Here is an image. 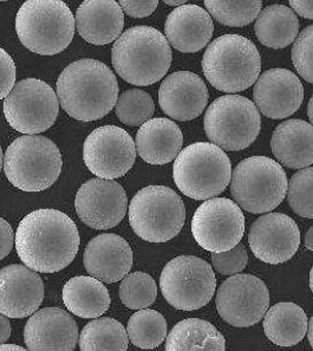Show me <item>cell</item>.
Masks as SVG:
<instances>
[{"mask_svg":"<svg viewBox=\"0 0 313 351\" xmlns=\"http://www.w3.org/2000/svg\"><path fill=\"white\" fill-rule=\"evenodd\" d=\"M79 249L77 226L68 215L53 210H34L16 232L21 261L39 274H55L73 263Z\"/></svg>","mask_w":313,"mask_h":351,"instance_id":"obj_1","label":"cell"},{"mask_svg":"<svg viewBox=\"0 0 313 351\" xmlns=\"http://www.w3.org/2000/svg\"><path fill=\"white\" fill-rule=\"evenodd\" d=\"M60 107L83 122L99 120L112 112L118 99V83L102 62L81 60L62 71L57 81Z\"/></svg>","mask_w":313,"mask_h":351,"instance_id":"obj_2","label":"cell"},{"mask_svg":"<svg viewBox=\"0 0 313 351\" xmlns=\"http://www.w3.org/2000/svg\"><path fill=\"white\" fill-rule=\"evenodd\" d=\"M112 62L122 80L133 86H151L162 80L171 68L172 49L159 30L135 26L116 39Z\"/></svg>","mask_w":313,"mask_h":351,"instance_id":"obj_3","label":"cell"},{"mask_svg":"<svg viewBox=\"0 0 313 351\" xmlns=\"http://www.w3.org/2000/svg\"><path fill=\"white\" fill-rule=\"evenodd\" d=\"M75 17L63 0H27L16 17L18 38L30 51L53 56L75 36Z\"/></svg>","mask_w":313,"mask_h":351,"instance_id":"obj_4","label":"cell"},{"mask_svg":"<svg viewBox=\"0 0 313 351\" xmlns=\"http://www.w3.org/2000/svg\"><path fill=\"white\" fill-rule=\"evenodd\" d=\"M202 70L215 89L236 94L257 82L262 58L249 38L239 34H225L207 47L202 58Z\"/></svg>","mask_w":313,"mask_h":351,"instance_id":"obj_5","label":"cell"},{"mask_svg":"<svg viewBox=\"0 0 313 351\" xmlns=\"http://www.w3.org/2000/svg\"><path fill=\"white\" fill-rule=\"evenodd\" d=\"M173 176L177 189L194 200L218 197L232 179L227 154L210 142H197L176 156Z\"/></svg>","mask_w":313,"mask_h":351,"instance_id":"obj_6","label":"cell"},{"mask_svg":"<svg viewBox=\"0 0 313 351\" xmlns=\"http://www.w3.org/2000/svg\"><path fill=\"white\" fill-rule=\"evenodd\" d=\"M63 167L55 142L42 135H24L10 145L4 156L5 176L24 192H42L51 187Z\"/></svg>","mask_w":313,"mask_h":351,"instance_id":"obj_7","label":"cell"},{"mask_svg":"<svg viewBox=\"0 0 313 351\" xmlns=\"http://www.w3.org/2000/svg\"><path fill=\"white\" fill-rule=\"evenodd\" d=\"M283 167L266 156H252L239 162L232 171L231 193L242 210L253 215L277 208L288 193Z\"/></svg>","mask_w":313,"mask_h":351,"instance_id":"obj_8","label":"cell"},{"mask_svg":"<svg viewBox=\"0 0 313 351\" xmlns=\"http://www.w3.org/2000/svg\"><path fill=\"white\" fill-rule=\"evenodd\" d=\"M186 208L180 195L166 186L138 191L129 205V223L141 239L166 243L185 225Z\"/></svg>","mask_w":313,"mask_h":351,"instance_id":"obj_9","label":"cell"},{"mask_svg":"<svg viewBox=\"0 0 313 351\" xmlns=\"http://www.w3.org/2000/svg\"><path fill=\"white\" fill-rule=\"evenodd\" d=\"M203 123L210 142L221 149L239 152L257 140L262 117L252 101L239 95H226L210 104Z\"/></svg>","mask_w":313,"mask_h":351,"instance_id":"obj_10","label":"cell"},{"mask_svg":"<svg viewBox=\"0 0 313 351\" xmlns=\"http://www.w3.org/2000/svg\"><path fill=\"white\" fill-rule=\"evenodd\" d=\"M216 278L212 266L201 258L180 256L163 267L160 289L173 308L193 311L206 306L214 295Z\"/></svg>","mask_w":313,"mask_h":351,"instance_id":"obj_11","label":"cell"},{"mask_svg":"<svg viewBox=\"0 0 313 351\" xmlns=\"http://www.w3.org/2000/svg\"><path fill=\"white\" fill-rule=\"evenodd\" d=\"M60 99L47 83L26 78L13 86L5 97L4 114L9 125L19 133H44L56 122Z\"/></svg>","mask_w":313,"mask_h":351,"instance_id":"obj_12","label":"cell"},{"mask_svg":"<svg viewBox=\"0 0 313 351\" xmlns=\"http://www.w3.org/2000/svg\"><path fill=\"white\" fill-rule=\"evenodd\" d=\"M194 239L210 252L236 247L245 233V217L240 207L227 197L208 199L192 219Z\"/></svg>","mask_w":313,"mask_h":351,"instance_id":"obj_13","label":"cell"},{"mask_svg":"<svg viewBox=\"0 0 313 351\" xmlns=\"http://www.w3.org/2000/svg\"><path fill=\"white\" fill-rule=\"evenodd\" d=\"M215 303L220 317L229 326L249 328L265 316L270 293L262 279L252 274H236L221 284Z\"/></svg>","mask_w":313,"mask_h":351,"instance_id":"obj_14","label":"cell"},{"mask_svg":"<svg viewBox=\"0 0 313 351\" xmlns=\"http://www.w3.org/2000/svg\"><path fill=\"white\" fill-rule=\"evenodd\" d=\"M83 160L95 176L114 180L127 174L136 160L133 137L116 125L95 129L83 146Z\"/></svg>","mask_w":313,"mask_h":351,"instance_id":"obj_15","label":"cell"},{"mask_svg":"<svg viewBox=\"0 0 313 351\" xmlns=\"http://www.w3.org/2000/svg\"><path fill=\"white\" fill-rule=\"evenodd\" d=\"M75 208L88 226L110 230L125 218L128 199L118 182L97 178L82 184L75 199Z\"/></svg>","mask_w":313,"mask_h":351,"instance_id":"obj_16","label":"cell"},{"mask_svg":"<svg viewBox=\"0 0 313 351\" xmlns=\"http://www.w3.org/2000/svg\"><path fill=\"white\" fill-rule=\"evenodd\" d=\"M249 244L258 259L278 265L296 254L301 245V231L288 215L267 213L252 223Z\"/></svg>","mask_w":313,"mask_h":351,"instance_id":"obj_17","label":"cell"},{"mask_svg":"<svg viewBox=\"0 0 313 351\" xmlns=\"http://www.w3.org/2000/svg\"><path fill=\"white\" fill-rule=\"evenodd\" d=\"M253 99L262 115L281 120L299 110L304 101V86L288 69H271L258 78Z\"/></svg>","mask_w":313,"mask_h":351,"instance_id":"obj_18","label":"cell"},{"mask_svg":"<svg viewBox=\"0 0 313 351\" xmlns=\"http://www.w3.org/2000/svg\"><path fill=\"white\" fill-rule=\"evenodd\" d=\"M44 298L39 274L25 265L0 270V313L9 318H25L38 310Z\"/></svg>","mask_w":313,"mask_h":351,"instance_id":"obj_19","label":"cell"},{"mask_svg":"<svg viewBox=\"0 0 313 351\" xmlns=\"http://www.w3.org/2000/svg\"><path fill=\"white\" fill-rule=\"evenodd\" d=\"M160 107L173 120L187 122L205 112L208 90L197 73L177 71L163 80L159 90Z\"/></svg>","mask_w":313,"mask_h":351,"instance_id":"obj_20","label":"cell"},{"mask_svg":"<svg viewBox=\"0 0 313 351\" xmlns=\"http://www.w3.org/2000/svg\"><path fill=\"white\" fill-rule=\"evenodd\" d=\"M24 341L29 350H73L77 346L78 326L62 308H42L26 323Z\"/></svg>","mask_w":313,"mask_h":351,"instance_id":"obj_21","label":"cell"},{"mask_svg":"<svg viewBox=\"0 0 313 351\" xmlns=\"http://www.w3.org/2000/svg\"><path fill=\"white\" fill-rule=\"evenodd\" d=\"M86 271L103 283H116L132 270L133 251L127 240L112 233L95 237L84 251Z\"/></svg>","mask_w":313,"mask_h":351,"instance_id":"obj_22","label":"cell"},{"mask_svg":"<svg viewBox=\"0 0 313 351\" xmlns=\"http://www.w3.org/2000/svg\"><path fill=\"white\" fill-rule=\"evenodd\" d=\"M213 32L210 13L197 5H181L169 13L164 24L168 42L184 53L200 51L210 43Z\"/></svg>","mask_w":313,"mask_h":351,"instance_id":"obj_23","label":"cell"},{"mask_svg":"<svg viewBox=\"0 0 313 351\" xmlns=\"http://www.w3.org/2000/svg\"><path fill=\"white\" fill-rule=\"evenodd\" d=\"M76 29L82 38L94 45L116 40L125 26V14L115 0H84L76 11Z\"/></svg>","mask_w":313,"mask_h":351,"instance_id":"obj_24","label":"cell"},{"mask_svg":"<svg viewBox=\"0 0 313 351\" xmlns=\"http://www.w3.org/2000/svg\"><path fill=\"white\" fill-rule=\"evenodd\" d=\"M184 145L180 127L169 119H151L136 134V152L151 165H166L176 159Z\"/></svg>","mask_w":313,"mask_h":351,"instance_id":"obj_25","label":"cell"},{"mask_svg":"<svg viewBox=\"0 0 313 351\" xmlns=\"http://www.w3.org/2000/svg\"><path fill=\"white\" fill-rule=\"evenodd\" d=\"M271 148L285 167H309L313 163V125L303 120L285 121L273 132Z\"/></svg>","mask_w":313,"mask_h":351,"instance_id":"obj_26","label":"cell"},{"mask_svg":"<svg viewBox=\"0 0 313 351\" xmlns=\"http://www.w3.org/2000/svg\"><path fill=\"white\" fill-rule=\"evenodd\" d=\"M63 302L78 317L97 318L107 313L110 295L99 279L78 276L69 279L63 287Z\"/></svg>","mask_w":313,"mask_h":351,"instance_id":"obj_27","label":"cell"},{"mask_svg":"<svg viewBox=\"0 0 313 351\" xmlns=\"http://www.w3.org/2000/svg\"><path fill=\"white\" fill-rule=\"evenodd\" d=\"M308 317L299 305L280 302L265 313L264 331L267 339L279 347H293L308 332Z\"/></svg>","mask_w":313,"mask_h":351,"instance_id":"obj_28","label":"cell"},{"mask_svg":"<svg viewBox=\"0 0 313 351\" xmlns=\"http://www.w3.org/2000/svg\"><path fill=\"white\" fill-rule=\"evenodd\" d=\"M254 30L262 45L284 49L298 37L299 21L295 11L288 6L271 5L258 16Z\"/></svg>","mask_w":313,"mask_h":351,"instance_id":"obj_29","label":"cell"},{"mask_svg":"<svg viewBox=\"0 0 313 351\" xmlns=\"http://www.w3.org/2000/svg\"><path fill=\"white\" fill-rule=\"evenodd\" d=\"M226 349L223 335L210 322L188 318L179 322L169 332L166 350H220Z\"/></svg>","mask_w":313,"mask_h":351,"instance_id":"obj_30","label":"cell"},{"mask_svg":"<svg viewBox=\"0 0 313 351\" xmlns=\"http://www.w3.org/2000/svg\"><path fill=\"white\" fill-rule=\"evenodd\" d=\"M78 342L83 351H125L128 349L129 337L122 323L103 317L88 323L82 330Z\"/></svg>","mask_w":313,"mask_h":351,"instance_id":"obj_31","label":"cell"},{"mask_svg":"<svg viewBox=\"0 0 313 351\" xmlns=\"http://www.w3.org/2000/svg\"><path fill=\"white\" fill-rule=\"evenodd\" d=\"M127 334L135 347L155 349L167 337V322L158 311L142 308L129 319Z\"/></svg>","mask_w":313,"mask_h":351,"instance_id":"obj_32","label":"cell"},{"mask_svg":"<svg viewBox=\"0 0 313 351\" xmlns=\"http://www.w3.org/2000/svg\"><path fill=\"white\" fill-rule=\"evenodd\" d=\"M208 12L223 25L241 27L254 22L262 11V0H205Z\"/></svg>","mask_w":313,"mask_h":351,"instance_id":"obj_33","label":"cell"},{"mask_svg":"<svg viewBox=\"0 0 313 351\" xmlns=\"http://www.w3.org/2000/svg\"><path fill=\"white\" fill-rule=\"evenodd\" d=\"M158 295V285L151 274L134 272L127 274L120 285V298L127 308H149Z\"/></svg>","mask_w":313,"mask_h":351,"instance_id":"obj_34","label":"cell"},{"mask_svg":"<svg viewBox=\"0 0 313 351\" xmlns=\"http://www.w3.org/2000/svg\"><path fill=\"white\" fill-rule=\"evenodd\" d=\"M155 112L151 95L141 89H130L121 95L115 106L118 120L127 125L138 127L151 120Z\"/></svg>","mask_w":313,"mask_h":351,"instance_id":"obj_35","label":"cell"},{"mask_svg":"<svg viewBox=\"0 0 313 351\" xmlns=\"http://www.w3.org/2000/svg\"><path fill=\"white\" fill-rule=\"evenodd\" d=\"M288 200L301 218L313 219V167L303 168L288 181Z\"/></svg>","mask_w":313,"mask_h":351,"instance_id":"obj_36","label":"cell"},{"mask_svg":"<svg viewBox=\"0 0 313 351\" xmlns=\"http://www.w3.org/2000/svg\"><path fill=\"white\" fill-rule=\"evenodd\" d=\"M292 63L305 81L313 84V25L301 31L292 47Z\"/></svg>","mask_w":313,"mask_h":351,"instance_id":"obj_37","label":"cell"},{"mask_svg":"<svg viewBox=\"0 0 313 351\" xmlns=\"http://www.w3.org/2000/svg\"><path fill=\"white\" fill-rule=\"evenodd\" d=\"M249 263V254L244 246L236 245V247L223 251L213 252L212 265L216 272L223 276H233L242 272Z\"/></svg>","mask_w":313,"mask_h":351,"instance_id":"obj_38","label":"cell"},{"mask_svg":"<svg viewBox=\"0 0 313 351\" xmlns=\"http://www.w3.org/2000/svg\"><path fill=\"white\" fill-rule=\"evenodd\" d=\"M16 82V65L12 57L0 47V99H5L12 90Z\"/></svg>","mask_w":313,"mask_h":351,"instance_id":"obj_39","label":"cell"},{"mask_svg":"<svg viewBox=\"0 0 313 351\" xmlns=\"http://www.w3.org/2000/svg\"><path fill=\"white\" fill-rule=\"evenodd\" d=\"M121 8L133 18H146L154 12L159 0H118Z\"/></svg>","mask_w":313,"mask_h":351,"instance_id":"obj_40","label":"cell"},{"mask_svg":"<svg viewBox=\"0 0 313 351\" xmlns=\"http://www.w3.org/2000/svg\"><path fill=\"white\" fill-rule=\"evenodd\" d=\"M12 227L5 219L0 218V261L9 256L14 244Z\"/></svg>","mask_w":313,"mask_h":351,"instance_id":"obj_41","label":"cell"},{"mask_svg":"<svg viewBox=\"0 0 313 351\" xmlns=\"http://www.w3.org/2000/svg\"><path fill=\"white\" fill-rule=\"evenodd\" d=\"M288 3L301 17L313 19V0H288Z\"/></svg>","mask_w":313,"mask_h":351,"instance_id":"obj_42","label":"cell"},{"mask_svg":"<svg viewBox=\"0 0 313 351\" xmlns=\"http://www.w3.org/2000/svg\"><path fill=\"white\" fill-rule=\"evenodd\" d=\"M11 335V324H10L9 317L0 313V344L6 343L10 339Z\"/></svg>","mask_w":313,"mask_h":351,"instance_id":"obj_43","label":"cell"},{"mask_svg":"<svg viewBox=\"0 0 313 351\" xmlns=\"http://www.w3.org/2000/svg\"><path fill=\"white\" fill-rule=\"evenodd\" d=\"M305 246H306V249L313 252V226L311 227L309 232L306 233V237H305Z\"/></svg>","mask_w":313,"mask_h":351,"instance_id":"obj_44","label":"cell"},{"mask_svg":"<svg viewBox=\"0 0 313 351\" xmlns=\"http://www.w3.org/2000/svg\"><path fill=\"white\" fill-rule=\"evenodd\" d=\"M0 350L24 351L25 349L21 347V346H16V344H6V343H3V344H0Z\"/></svg>","mask_w":313,"mask_h":351,"instance_id":"obj_45","label":"cell"},{"mask_svg":"<svg viewBox=\"0 0 313 351\" xmlns=\"http://www.w3.org/2000/svg\"><path fill=\"white\" fill-rule=\"evenodd\" d=\"M308 339H309L310 344H311V347L313 348V316L311 317V319L309 321V324H308Z\"/></svg>","mask_w":313,"mask_h":351,"instance_id":"obj_46","label":"cell"},{"mask_svg":"<svg viewBox=\"0 0 313 351\" xmlns=\"http://www.w3.org/2000/svg\"><path fill=\"white\" fill-rule=\"evenodd\" d=\"M188 0H163V3L169 5V6H181L185 5Z\"/></svg>","mask_w":313,"mask_h":351,"instance_id":"obj_47","label":"cell"},{"mask_svg":"<svg viewBox=\"0 0 313 351\" xmlns=\"http://www.w3.org/2000/svg\"><path fill=\"white\" fill-rule=\"evenodd\" d=\"M308 116H309L311 125H313V96L310 99L309 106H308Z\"/></svg>","mask_w":313,"mask_h":351,"instance_id":"obj_48","label":"cell"},{"mask_svg":"<svg viewBox=\"0 0 313 351\" xmlns=\"http://www.w3.org/2000/svg\"><path fill=\"white\" fill-rule=\"evenodd\" d=\"M3 166H4V154H3V149L0 147V171H1Z\"/></svg>","mask_w":313,"mask_h":351,"instance_id":"obj_49","label":"cell"},{"mask_svg":"<svg viewBox=\"0 0 313 351\" xmlns=\"http://www.w3.org/2000/svg\"><path fill=\"white\" fill-rule=\"evenodd\" d=\"M310 287H311V291L313 292V266L311 271H310Z\"/></svg>","mask_w":313,"mask_h":351,"instance_id":"obj_50","label":"cell"},{"mask_svg":"<svg viewBox=\"0 0 313 351\" xmlns=\"http://www.w3.org/2000/svg\"><path fill=\"white\" fill-rule=\"evenodd\" d=\"M0 1H8V0H0Z\"/></svg>","mask_w":313,"mask_h":351,"instance_id":"obj_51","label":"cell"}]
</instances>
